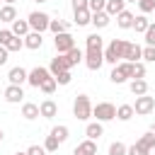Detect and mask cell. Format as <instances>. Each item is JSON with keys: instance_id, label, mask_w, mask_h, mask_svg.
<instances>
[{"instance_id": "6da1fadb", "label": "cell", "mask_w": 155, "mask_h": 155, "mask_svg": "<svg viewBox=\"0 0 155 155\" xmlns=\"http://www.w3.org/2000/svg\"><path fill=\"white\" fill-rule=\"evenodd\" d=\"M126 48H128V41H126V39H111V41L104 46V63L116 65L119 61H124Z\"/></svg>"}, {"instance_id": "7a4b0ae2", "label": "cell", "mask_w": 155, "mask_h": 155, "mask_svg": "<svg viewBox=\"0 0 155 155\" xmlns=\"http://www.w3.org/2000/svg\"><path fill=\"white\" fill-rule=\"evenodd\" d=\"M109 80H111L114 85H124V82L133 80V63H131V61H119V63L111 68Z\"/></svg>"}, {"instance_id": "3957f363", "label": "cell", "mask_w": 155, "mask_h": 155, "mask_svg": "<svg viewBox=\"0 0 155 155\" xmlns=\"http://www.w3.org/2000/svg\"><path fill=\"white\" fill-rule=\"evenodd\" d=\"M92 102H90V97L87 94H78L75 97V102H73V116L78 119V121H87L90 116H92Z\"/></svg>"}, {"instance_id": "277c9868", "label": "cell", "mask_w": 155, "mask_h": 155, "mask_svg": "<svg viewBox=\"0 0 155 155\" xmlns=\"http://www.w3.org/2000/svg\"><path fill=\"white\" fill-rule=\"evenodd\" d=\"M92 116H94L97 121H102V124L114 121V119H116V107H114L111 102H97V104L92 107Z\"/></svg>"}, {"instance_id": "5b68a950", "label": "cell", "mask_w": 155, "mask_h": 155, "mask_svg": "<svg viewBox=\"0 0 155 155\" xmlns=\"http://www.w3.org/2000/svg\"><path fill=\"white\" fill-rule=\"evenodd\" d=\"M0 46H5L10 53L12 51H22L24 48V39L17 36L12 29H0Z\"/></svg>"}, {"instance_id": "8992f818", "label": "cell", "mask_w": 155, "mask_h": 155, "mask_svg": "<svg viewBox=\"0 0 155 155\" xmlns=\"http://www.w3.org/2000/svg\"><path fill=\"white\" fill-rule=\"evenodd\" d=\"M27 19H29V27H31V31H46L48 29V24H51V17L46 15V12H41V10H34V12H29L27 15Z\"/></svg>"}, {"instance_id": "52a82bcc", "label": "cell", "mask_w": 155, "mask_h": 155, "mask_svg": "<svg viewBox=\"0 0 155 155\" xmlns=\"http://www.w3.org/2000/svg\"><path fill=\"white\" fill-rule=\"evenodd\" d=\"M73 46H75V36L70 31L53 34V48H56V53H68Z\"/></svg>"}, {"instance_id": "ba28073f", "label": "cell", "mask_w": 155, "mask_h": 155, "mask_svg": "<svg viewBox=\"0 0 155 155\" xmlns=\"http://www.w3.org/2000/svg\"><path fill=\"white\" fill-rule=\"evenodd\" d=\"M133 111H136L138 116H148V114H153V111H155V97H150V94H140V97H136Z\"/></svg>"}, {"instance_id": "9c48e42d", "label": "cell", "mask_w": 155, "mask_h": 155, "mask_svg": "<svg viewBox=\"0 0 155 155\" xmlns=\"http://www.w3.org/2000/svg\"><path fill=\"white\" fill-rule=\"evenodd\" d=\"M48 78H51V70H48V68H44V65H36V68H31V70H29L27 82H29L31 87H36V90H39Z\"/></svg>"}, {"instance_id": "30bf717a", "label": "cell", "mask_w": 155, "mask_h": 155, "mask_svg": "<svg viewBox=\"0 0 155 155\" xmlns=\"http://www.w3.org/2000/svg\"><path fill=\"white\" fill-rule=\"evenodd\" d=\"M48 70H51V75H58V73H63V70H70L68 56H65V53H56V56L51 58V63H48Z\"/></svg>"}, {"instance_id": "8fae6325", "label": "cell", "mask_w": 155, "mask_h": 155, "mask_svg": "<svg viewBox=\"0 0 155 155\" xmlns=\"http://www.w3.org/2000/svg\"><path fill=\"white\" fill-rule=\"evenodd\" d=\"M2 97H5L7 104H19L24 99V90H22V85H7L5 92H2Z\"/></svg>"}, {"instance_id": "7c38bea8", "label": "cell", "mask_w": 155, "mask_h": 155, "mask_svg": "<svg viewBox=\"0 0 155 155\" xmlns=\"http://www.w3.org/2000/svg\"><path fill=\"white\" fill-rule=\"evenodd\" d=\"M104 63V48L102 51H85V65L90 70H99Z\"/></svg>"}, {"instance_id": "4fadbf2b", "label": "cell", "mask_w": 155, "mask_h": 155, "mask_svg": "<svg viewBox=\"0 0 155 155\" xmlns=\"http://www.w3.org/2000/svg\"><path fill=\"white\" fill-rule=\"evenodd\" d=\"M27 78H29V70H27V68H22V65L10 68V73H7L10 85H24V82H27Z\"/></svg>"}, {"instance_id": "5bb4252c", "label": "cell", "mask_w": 155, "mask_h": 155, "mask_svg": "<svg viewBox=\"0 0 155 155\" xmlns=\"http://www.w3.org/2000/svg\"><path fill=\"white\" fill-rule=\"evenodd\" d=\"M41 46H44V34H41V31H29V34L24 36V48L39 51Z\"/></svg>"}, {"instance_id": "9a60e30c", "label": "cell", "mask_w": 155, "mask_h": 155, "mask_svg": "<svg viewBox=\"0 0 155 155\" xmlns=\"http://www.w3.org/2000/svg\"><path fill=\"white\" fill-rule=\"evenodd\" d=\"M85 136H87V138H92V140H99V138L104 136V124H102V121H97V119H94V121H90V124L85 126Z\"/></svg>"}, {"instance_id": "2e32d148", "label": "cell", "mask_w": 155, "mask_h": 155, "mask_svg": "<svg viewBox=\"0 0 155 155\" xmlns=\"http://www.w3.org/2000/svg\"><path fill=\"white\" fill-rule=\"evenodd\" d=\"M73 155H97V140L87 138V140L78 143V145H75V150H73Z\"/></svg>"}, {"instance_id": "e0dca14e", "label": "cell", "mask_w": 155, "mask_h": 155, "mask_svg": "<svg viewBox=\"0 0 155 155\" xmlns=\"http://www.w3.org/2000/svg\"><path fill=\"white\" fill-rule=\"evenodd\" d=\"M133 19H136V15L131 10H124L116 15V27L119 29H133Z\"/></svg>"}, {"instance_id": "ac0fdd59", "label": "cell", "mask_w": 155, "mask_h": 155, "mask_svg": "<svg viewBox=\"0 0 155 155\" xmlns=\"http://www.w3.org/2000/svg\"><path fill=\"white\" fill-rule=\"evenodd\" d=\"M124 61H131V63H138V61H143V46H138V44L128 41V48H126V56H124Z\"/></svg>"}, {"instance_id": "d6986e66", "label": "cell", "mask_w": 155, "mask_h": 155, "mask_svg": "<svg viewBox=\"0 0 155 155\" xmlns=\"http://www.w3.org/2000/svg\"><path fill=\"white\" fill-rule=\"evenodd\" d=\"M73 22L78 27H87V24H92V12L87 7L85 10H73Z\"/></svg>"}, {"instance_id": "ffe728a7", "label": "cell", "mask_w": 155, "mask_h": 155, "mask_svg": "<svg viewBox=\"0 0 155 155\" xmlns=\"http://www.w3.org/2000/svg\"><path fill=\"white\" fill-rule=\"evenodd\" d=\"M39 111H41L44 119H53V116L58 114V104H56L53 99H44V102L39 104Z\"/></svg>"}, {"instance_id": "44dd1931", "label": "cell", "mask_w": 155, "mask_h": 155, "mask_svg": "<svg viewBox=\"0 0 155 155\" xmlns=\"http://www.w3.org/2000/svg\"><path fill=\"white\" fill-rule=\"evenodd\" d=\"M109 22H111V15L109 12H92V27L94 29H104V27H109Z\"/></svg>"}, {"instance_id": "7402d4cb", "label": "cell", "mask_w": 155, "mask_h": 155, "mask_svg": "<svg viewBox=\"0 0 155 155\" xmlns=\"http://www.w3.org/2000/svg\"><path fill=\"white\" fill-rule=\"evenodd\" d=\"M10 29H12L17 36H22V39H24V36L31 31V27H29V19H19V17H17V19L10 24Z\"/></svg>"}, {"instance_id": "603a6c76", "label": "cell", "mask_w": 155, "mask_h": 155, "mask_svg": "<svg viewBox=\"0 0 155 155\" xmlns=\"http://www.w3.org/2000/svg\"><path fill=\"white\" fill-rule=\"evenodd\" d=\"M102 48H104V39L99 34L85 36V51H102Z\"/></svg>"}, {"instance_id": "cb8c5ba5", "label": "cell", "mask_w": 155, "mask_h": 155, "mask_svg": "<svg viewBox=\"0 0 155 155\" xmlns=\"http://www.w3.org/2000/svg\"><path fill=\"white\" fill-rule=\"evenodd\" d=\"M22 116H24L27 121H34V119H39V116H41V111H39V104H34V102H24V104H22Z\"/></svg>"}, {"instance_id": "d4e9b609", "label": "cell", "mask_w": 155, "mask_h": 155, "mask_svg": "<svg viewBox=\"0 0 155 155\" xmlns=\"http://www.w3.org/2000/svg\"><path fill=\"white\" fill-rule=\"evenodd\" d=\"M15 19H17V7H15V5H2V7H0V22L12 24Z\"/></svg>"}, {"instance_id": "484cf974", "label": "cell", "mask_w": 155, "mask_h": 155, "mask_svg": "<svg viewBox=\"0 0 155 155\" xmlns=\"http://www.w3.org/2000/svg\"><path fill=\"white\" fill-rule=\"evenodd\" d=\"M133 116H136L133 104H119V107H116V119H119V121H131Z\"/></svg>"}, {"instance_id": "4316f807", "label": "cell", "mask_w": 155, "mask_h": 155, "mask_svg": "<svg viewBox=\"0 0 155 155\" xmlns=\"http://www.w3.org/2000/svg\"><path fill=\"white\" fill-rule=\"evenodd\" d=\"M126 10V0H107V7H104V12H109L111 17H116L119 12H124Z\"/></svg>"}, {"instance_id": "83f0119b", "label": "cell", "mask_w": 155, "mask_h": 155, "mask_svg": "<svg viewBox=\"0 0 155 155\" xmlns=\"http://www.w3.org/2000/svg\"><path fill=\"white\" fill-rule=\"evenodd\" d=\"M65 56H68V63H70V68H73V65H78V63H85V51H80L78 46H73V48H70Z\"/></svg>"}, {"instance_id": "f1b7e54d", "label": "cell", "mask_w": 155, "mask_h": 155, "mask_svg": "<svg viewBox=\"0 0 155 155\" xmlns=\"http://www.w3.org/2000/svg\"><path fill=\"white\" fill-rule=\"evenodd\" d=\"M128 90H131L136 97L148 94V82H145V78H143V80H131V82H128Z\"/></svg>"}, {"instance_id": "f546056e", "label": "cell", "mask_w": 155, "mask_h": 155, "mask_svg": "<svg viewBox=\"0 0 155 155\" xmlns=\"http://www.w3.org/2000/svg\"><path fill=\"white\" fill-rule=\"evenodd\" d=\"M150 27V19H148V15H138L136 19H133V31L136 34H145V29Z\"/></svg>"}, {"instance_id": "4dcf8cb0", "label": "cell", "mask_w": 155, "mask_h": 155, "mask_svg": "<svg viewBox=\"0 0 155 155\" xmlns=\"http://www.w3.org/2000/svg\"><path fill=\"white\" fill-rule=\"evenodd\" d=\"M51 136H56L61 143H65V140H68V136H70V128H68L65 124H58V126H53V128H51Z\"/></svg>"}, {"instance_id": "1f68e13d", "label": "cell", "mask_w": 155, "mask_h": 155, "mask_svg": "<svg viewBox=\"0 0 155 155\" xmlns=\"http://www.w3.org/2000/svg\"><path fill=\"white\" fill-rule=\"evenodd\" d=\"M128 155H153V150H150V148H145L140 140H136L133 145H128Z\"/></svg>"}, {"instance_id": "d6a6232c", "label": "cell", "mask_w": 155, "mask_h": 155, "mask_svg": "<svg viewBox=\"0 0 155 155\" xmlns=\"http://www.w3.org/2000/svg\"><path fill=\"white\" fill-rule=\"evenodd\" d=\"M109 155H128V145L121 143V140H114L109 145Z\"/></svg>"}, {"instance_id": "836d02e7", "label": "cell", "mask_w": 155, "mask_h": 155, "mask_svg": "<svg viewBox=\"0 0 155 155\" xmlns=\"http://www.w3.org/2000/svg\"><path fill=\"white\" fill-rule=\"evenodd\" d=\"M48 31H53V34H61V31H68V24H65L63 19H51V24H48Z\"/></svg>"}, {"instance_id": "e575fe53", "label": "cell", "mask_w": 155, "mask_h": 155, "mask_svg": "<svg viewBox=\"0 0 155 155\" xmlns=\"http://www.w3.org/2000/svg\"><path fill=\"white\" fill-rule=\"evenodd\" d=\"M56 87H58V82H56V78L51 75V78H48V80H46V82H44L39 90H41L44 94H53V92H56Z\"/></svg>"}, {"instance_id": "d590c367", "label": "cell", "mask_w": 155, "mask_h": 155, "mask_svg": "<svg viewBox=\"0 0 155 155\" xmlns=\"http://www.w3.org/2000/svg\"><path fill=\"white\" fill-rule=\"evenodd\" d=\"M58 145H61V140H58L56 136H46V140H44L46 153H56V150H58Z\"/></svg>"}, {"instance_id": "8d00e7d4", "label": "cell", "mask_w": 155, "mask_h": 155, "mask_svg": "<svg viewBox=\"0 0 155 155\" xmlns=\"http://www.w3.org/2000/svg\"><path fill=\"white\" fill-rule=\"evenodd\" d=\"M138 10H140V15L155 12V0H138Z\"/></svg>"}, {"instance_id": "74e56055", "label": "cell", "mask_w": 155, "mask_h": 155, "mask_svg": "<svg viewBox=\"0 0 155 155\" xmlns=\"http://www.w3.org/2000/svg\"><path fill=\"white\" fill-rule=\"evenodd\" d=\"M143 78H145V63L138 61L133 63V80H143Z\"/></svg>"}, {"instance_id": "f35d334b", "label": "cell", "mask_w": 155, "mask_h": 155, "mask_svg": "<svg viewBox=\"0 0 155 155\" xmlns=\"http://www.w3.org/2000/svg\"><path fill=\"white\" fill-rule=\"evenodd\" d=\"M138 140H140V143H143L145 148H150V150L155 148V133H153V131H148V133H143V136H140Z\"/></svg>"}, {"instance_id": "ab89813d", "label": "cell", "mask_w": 155, "mask_h": 155, "mask_svg": "<svg viewBox=\"0 0 155 155\" xmlns=\"http://www.w3.org/2000/svg\"><path fill=\"white\" fill-rule=\"evenodd\" d=\"M145 46H155V22H150V27L145 29Z\"/></svg>"}, {"instance_id": "60d3db41", "label": "cell", "mask_w": 155, "mask_h": 155, "mask_svg": "<svg viewBox=\"0 0 155 155\" xmlns=\"http://www.w3.org/2000/svg\"><path fill=\"white\" fill-rule=\"evenodd\" d=\"M53 78H56V82H58V85H70L73 73H70V70H63V73H58V75H53Z\"/></svg>"}, {"instance_id": "b9f144b4", "label": "cell", "mask_w": 155, "mask_h": 155, "mask_svg": "<svg viewBox=\"0 0 155 155\" xmlns=\"http://www.w3.org/2000/svg\"><path fill=\"white\" fill-rule=\"evenodd\" d=\"M143 61L155 63V46H143Z\"/></svg>"}, {"instance_id": "7bdbcfd3", "label": "cell", "mask_w": 155, "mask_h": 155, "mask_svg": "<svg viewBox=\"0 0 155 155\" xmlns=\"http://www.w3.org/2000/svg\"><path fill=\"white\" fill-rule=\"evenodd\" d=\"M90 12H102L104 7H107V0H90Z\"/></svg>"}, {"instance_id": "ee69618b", "label": "cell", "mask_w": 155, "mask_h": 155, "mask_svg": "<svg viewBox=\"0 0 155 155\" xmlns=\"http://www.w3.org/2000/svg\"><path fill=\"white\" fill-rule=\"evenodd\" d=\"M27 155H46V148L44 145H29L27 148Z\"/></svg>"}, {"instance_id": "f6af8a7d", "label": "cell", "mask_w": 155, "mask_h": 155, "mask_svg": "<svg viewBox=\"0 0 155 155\" xmlns=\"http://www.w3.org/2000/svg\"><path fill=\"white\" fill-rule=\"evenodd\" d=\"M90 5V0H73V10H85ZM90 10V7H87Z\"/></svg>"}, {"instance_id": "bcb514c9", "label": "cell", "mask_w": 155, "mask_h": 155, "mask_svg": "<svg viewBox=\"0 0 155 155\" xmlns=\"http://www.w3.org/2000/svg\"><path fill=\"white\" fill-rule=\"evenodd\" d=\"M7 56H10V51H7L5 46H0V65H5V63H7Z\"/></svg>"}, {"instance_id": "7dc6e473", "label": "cell", "mask_w": 155, "mask_h": 155, "mask_svg": "<svg viewBox=\"0 0 155 155\" xmlns=\"http://www.w3.org/2000/svg\"><path fill=\"white\" fill-rule=\"evenodd\" d=\"M2 2H5V5H15L17 0H2Z\"/></svg>"}, {"instance_id": "c3c4849f", "label": "cell", "mask_w": 155, "mask_h": 155, "mask_svg": "<svg viewBox=\"0 0 155 155\" xmlns=\"http://www.w3.org/2000/svg\"><path fill=\"white\" fill-rule=\"evenodd\" d=\"M2 138H5V133H2V128H0V145H2Z\"/></svg>"}, {"instance_id": "681fc988", "label": "cell", "mask_w": 155, "mask_h": 155, "mask_svg": "<svg viewBox=\"0 0 155 155\" xmlns=\"http://www.w3.org/2000/svg\"><path fill=\"white\" fill-rule=\"evenodd\" d=\"M15 155H27V150H24V153H15Z\"/></svg>"}, {"instance_id": "f907efd6", "label": "cell", "mask_w": 155, "mask_h": 155, "mask_svg": "<svg viewBox=\"0 0 155 155\" xmlns=\"http://www.w3.org/2000/svg\"><path fill=\"white\" fill-rule=\"evenodd\" d=\"M126 2H138V0H126Z\"/></svg>"}, {"instance_id": "816d5d0a", "label": "cell", "mask_w": 155, "mask_h": 155, "mask_svg": "<svg viewBox=\"0 0 155 155\" xmlns=\"http://www.w3.org/2000/svg\"><path fill=\"white\" fill-rule=\"evenodd\" d=\"M34 2H46V0H34Z\"/></svg>"}, {"instance_id": "f5cc1de1", "label": "cell", "mask_w": 155, "mask_h": 155, "mask_svg": "<svg viewBox=\"0 0 155 155\" xmlns=\"http://www.w3.org/2000/svg\"><path fill=\"white\" fill-rule=\"evenodd\" d=\"M153 155H155V148H153Z\"/></svg>"}, {"instance_id": "db71d44e", "label": "cell", "mask_w": 155, "mask_h": 155, "mask_svg": "<svg viewBox=\"0 0 155 155\" xmlns=\"http://www.w3.org/2000/svg\"><path fill=\"white\" fill-rule=\"evenodd\" d=\"M153 133H155V128H153Z\"/></svg>"}]
</instances>
